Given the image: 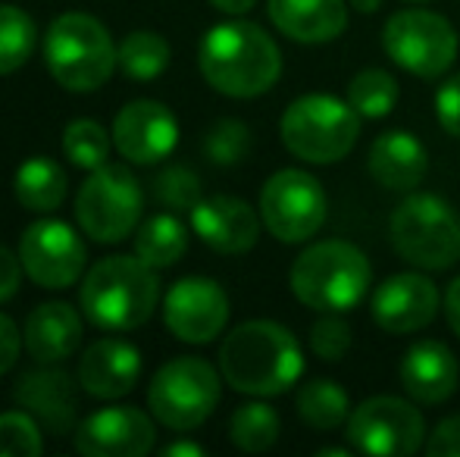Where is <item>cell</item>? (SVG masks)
<instances>
[{"mask_svg": "<svg viewBox=\"0 0 460 457\" xmlns=\"http://www.w3.org/2000/svg\"><path fill=\"white\" fill-rule=\"evenodd\" d=\"M219 373L200 357H176L154 373L147 408L164 426L185 433L207 420L219 404Z\"/></svg>", "mask_w": 460, "mask_h": 457, "instance_id": "cell-9", "label": "cell"}, {"mask_svg": "<svg viewBox=\"0 0 460 457\" xmlns=\"http://www.w3.org/2000/svg\"><path fill=\"white\" fill-rule=\"evenodd\" d=\"M251 132L242 119H219L204 135V154L217 166H235L248 157Z\"/></svg>", "mask_w": 460, "mask_h": 457, "instance_id": "cell-34", "label": "cell"}, {"mask_svg": "<svg viewBox=\"0 0 460 457\" xmlns=\"http://www.w3.org/2000/svg\"><path fill=\"white\" fill-rule=\"evenodd\" d=\"M141 185L126 166L103 163L92 170L75 195V220L92 242L116 244L141 223Z\"/></svg>", "mask_w": 460, "mask_h": 457, "instance_id": "cell-8", "label": "cell"}, {"mask_svg": "<svg viewBox=\"0 0 460 457\" xmlns=\"http://www.w3.org/2000/svg\"><path fill=\"white\" fill-rule=\"evenodd\" d=\"M345 435L364 454L411 457L426 439V420L407 398L376 395L351 410Z\"/></svg>", "mask_w": 460, "mask_h": 457, "instance_id": "cell-12", "label": "cell"}, {"mask_svg": "<svg viewBox=\"0 0 460 457\" xmlns=\"http://www.w3.org/2000/svg\"><path fill=\"white\" fill-rule=\"evenodd\" d=\"M191 229L207 248L219 254H244L257 244L261 235V220L254 207L242 198L213 195L200 198L191 207Z\"/></svg>", "mask_w": 460, "mask_h": 457, "instance_id": "cell-18", "label": "cell"}, {"mask_svg": "<svg viewBox=\"0 0 460 457\" xmlns=\"http://www.w3.org/2000/svg\"><path fill=\"white\" fill-rule=\"evenodd\" d=\"M373 320L392 336L420 332L436 320L438 313V288L423 273H398L388 276L373 292Z\"/></svg>", "mask_w": 460, "mask_h": 457, "instance_id": "cell-17", "label": "cell"}, {"mask_svg": "<svg viewBox=\"0 0 460 457\" xmlns=\"http://www.w3.org/2000/svg\"><path fill=\"white\" fill-rule=\"evenodd\" d=\"M358 13H376L382 6V0H348Z\"/></svg>", "mask_w": 460, "mask_h": 457, "instance_id": "cell-44", "label": "cell"}, {"mask_svg": "<svg viewBox=\"0 0 460 457\" xmlns=\"http://www.w3.org/2000/svg\"><path fill=\"white\" fill-rule=\"evenodd\" d=\"M297 417L316 433H332L351 417V398L332 379H310L297 391Z\"/></svg>", "mask_w": 460, "mask_h": 457, "instance_id": "cell-26", "label": "cell"}, {"mask_svg": "<svg viewBox=\"0 0 460 457\" xmlns=\"http://www.w3.org/2000/svg\"><path fill=\"white\" fill-rule=\"evenodd\" d=\"M41 452V423L29 410L0 414V457H38Z\"/></svg>", "mask_w": 460, "mask_h": 457, "instance_id": "cell-33", "label": "cell"}, {"mask_svg": "<svg viewBox=\"0 0 460 457\" xmlns=\"http://www.w3.org/2000/svg\"><path fill=\"white\" fill-rule=\"evenodd\" d=\"M16 201L31 214H50L66 201V172L50 157H29L13 176Z\"/></svg>", "mask_w": 460, "mask_h": 457, "instance_id": "cell-25", "label": "cell"}, {"mask_svg": "<svg viewBox=\"0 0 460 457\" xmlns=\"http://www.w3.org/2000/svg\"><path fill=\"white\" fill-rule=\"evenodd\" d=\"M426 452L432 457H460V417H448L432 429Z\"/></svg>", "mask_w": 460, "mask_h": 457, "instance_id": "cell-38", "label": "cell"}, {"mask_svg": "<svg viewBox=\"0 0 460 457\" xmlns=\"http://www.w3.org/2000/svg\"><path fill=\"white\" fill-rule=\"evenodd\" d=\"M329 214L320 179L304 170H279L261 191V220L270 235L285 244H301L323 229Z\"/></svg>", "mask_w": 460, "mask_h": 457, "instance_id": "cell-11", "label": "cell"}, {"mask_svg": "<svg viewBox=\"0 0 460 457\" xmlns=\"http://www.w3.org/2000/svg\"><path fill=\"white\" fill-rule=\"evenodd\" d=\"M388 235L398 257L420 269H448L460 260V216L438 195L407 198L392 214Z\"/></svg>", "mask_w": 460, "mask_h": 457, "instance_id": "cell-7", "label": "cell"}, {"mask_svg": "<svg viewBox=\"0 0 460 457\" xmlns=\"http://www.w3.org/2000/svg\"><path fill=\"white\" fill-rule=\"evenodd\" d=\"M382 48L404 73L420 79H438L457 57V31L432 10H401L388 16Z\"/></svg>", "mask_w": 460, "mask_h": 457, "instance_id": "cell-10", "label": "cell"}, {"mask_svg": "<svg viewBox=\"0 0 460 457\" xmlns=\"http://www.w3.org/2000/svg\"><path fill=\"white\" fill-rule=\"evenodd\" d=\"M200 73L207 85L229 98H257L282 75V54L276 41L254 22L232 19L200 38Z\"/></svg>", "mask_w": 460, "mask_h": 457, "instance_id": "cell-2", "label": "cell"}, {"mask_svg": "<svg viewBox=\"0 0 460 457\" xmlns=\"http://www.w3.org/2000/svg\"><path fill=\"white\" fill-rule=\"evenodd\" d=\"M401 385L420 404H442L448 401L460 385V364L448 345L442 342H417L407 347L401 360Z\"/></svg>", "mask_w": 460, "mask_h": 457, "instance_id": "cell-20", "label": "cell"}, {"mask_svg": "<svg viewBox=\"0 0 460 457\" xmlns=\"http://www.w3.org/2000/svg\"><path fill=\"white\" fill-rule=\"evenodd\" d=\"M401 98L398 79L385 69H364L348 85V104L354 107L364 119H382L394 110Z\"/></svg>", "mask_w": 460, "mask_h": 457, "instance_id": "cell-31", "label": "cell"}, {"mask_svg": "<svg viewBox=\"0 0 460 457\" xmlns=\"http://www.w3.org/2000/svg\"><path fill=\"white\" fill-rule=\"evenodd\" d=\"M44 63L69 92H97L119 66V48L88 13H63L44 35Z\"/></svg>", "mask_w": 460, "mask_h": 457, "instance_id": "cell-5", "label": "cell"}, {"mask_svg": "<svg viewBox=\"0 0 460 457\" xmlns=\"http://www.w3.org/2000/svg\"><path fill=\"white\" fill-rule=\"evenodd\" d=\"M282 145L307 163H339L360 138V113L332 94H304L291 101L279 122Z\"/></svg>", "mask_w": 460, "mask_h": 457, "instance_id": "cell-6", "label": "cell"}, {"mask_svg": "<svg viewBox=\"0 0 460 457\" xmlns=\"http://www.w3.org/2000/svg\"><path fill=\"white\" fill-rule=\"evenodd\" d=\"M223 379L242 395L273 398L288 391L304 373L301 342L273 320L235 326L219 347Z\"/></svg>", "mask_w": 460, "mask_h": 457, "instance_id": "cell-1", "label": "cell"}, {"mask_svg": "<svg viewBox=\"0 0 460 457\" xmlns=\"http://www.w3.org/2000/svg\"><path fill=\"white\" fill-rule=\"evenodd\" d=\"M279 429H282V423H279V414L270 408V404L248 401L232 414L229 439H232V445L242 448V452L257 454V452H267V448L276 445Z\"/></svg>", "mask_w": 460, "mask_h": 457, "instance_id": "cell-30", "label": "cell"}, {"mask_svg": "<svg viewBox=\"0 0 460 457\" xmlns=\"http://www.w3.org/2000/svg\"><path fill=\"white\" fill-rule=\"evenodd\" d=\"M154 442V420L138 408H103L75 426V448L85 457H145Z\"/></svg>", "mask_w": 460, "mask_h": 457, "instance_id": "cell-16", "label": "cell"}, {"mask_svg": "<svg viewBox=\"0 0 460 457\" xmlns=\"http://www.w3.org/2000/svg\"><path fill=\"white\" fill-rule=\"evenodd\" d=\"M351 454V448H323L320 457H348Z\"/></svg>", "mask_w": 460, "mask_h": 457, "instance_id": "cell-45", "label": "cell"}, {"mask_svg": "<svg viewBox=\"0 0 460 457\" xmlns=\"http://www.w3.org/2000/svg\"><path fill=\"white\" fill-rule=\"evenodd\" d=\"M411 4H426V0H411Z\"/></svg>", "mask_w": 460, "mask_h": 457, "instance_id": "cell-46", "label": "cell"}, {"mask_svg": "<svg viewBox=\"0 0 460 457\" xmlns=\"http://www.w3.org/2000/svg\"><path fill=\"white\" fill-rule=\"evenodd\" d=\"M82 311L103 332H128L147 323L160 301L157 269L135 257H103L82 282Z\"/></svg>", "mask_w": 460, "mask_h": 457, "instance_id": "cell-3", "label": "cell"}, {"mask_svg": "<svg viewBox=\"0 0 460 457\" xmlns=\"http://www.w3.org/2000/svg\"><path fill=\"white\" fill-rule=\"evenodd\" d=\"M179 122L160 101H132L113 119V145L128 163L151 166L176 151Z\"/></svg>", "mask_w": 460, "mask_h": 457, "instance_id": "cell-15", "label": "cell"}, {"mask_svg": "<svg viewBox=\"0 0 460 457\" xmlns=\"http://www.w3.org/2000/svg\"><path fill=\"white\" fill-rule=\"evenodd\" d=\"M38 44V25L25 10L0 4V75H10L29 63Z\"/></svg>", "mask_w": 460, "mask_h": 457, "instance_id": "cell-29", "label": "cell"}, {"mask_svg": "<svg viewBox=\"0 0 460 457\" xmlns=\"http://www.w3.org/2000/svg\"><path fill=\"white\" fill-rule=\"evenodd\" d=\"M188 250V232L176 214H157L135 235V254L154 269H166L182 260Z\"/></svg>", "mask_w": 460, "mask_h": 457, "instance_id": "cell-27", "label": "cell"}, {"mask_svg": "<svg viewBox=\"0 0 460 457\" xmlns=\"http://www.w3.org/2000/svg\"><path fill=\"white\" fill-rule=\"evenodd\" d=\"M267 10L276 29L301 44L335 41L348 29L345 0H270Z\"/></svg>", "mask_w": 460, "mask_h": 457, "instance_id": "cell-23", "label": "cell"}, {"mask_svg": "<svg viewBox=\"0 0 460 457\" xmlns=\"http://www.w3.org/2000/svg\"><path fill=\"white\" fill-rule=\"evenodd\" d=\"M436 116L448 135L460 138V75H451L436 92Z\"/></svg>", "mask_w": 460, "mask_h": 457, "instance_id": "cell-37", "label": "cell"}, {"mask_svg": "<svg viewBox=\"0 0 460 457\" xmlns=\"http://www.w3.org/2000/svg\"><path fill=\"white\" fill-rule=\"evenodd\" d=\"M63 154L69 163L79 170H97L110 157V135L103 132L101 122L94 119H75L63 132Z\"/></svg>", "mask_w": 460, "mask_h": 457, "instance_id": "cell-32", "label": "cell"}, {"mask_svg": "<svg viewBox=\"0 0 460 457\" xmlns=\"http://www.w3.org/2000/svg\"><path fill=\"white\" fill-rule=\"evenodd\" d=\"M141 354L126 338H101L85 351L79 364V385L94 398L113 401L138 385Z\"/></svg>", "mask_w": 460, "mask_h": 457, "instance_id": "cell-21", "label": "cell"}, {"mask_svg": "<svg viewBox=\"0 0 460 457\" xmlns=\"http://www.w3.org/2000/svg\"><path fill=\"white\" fill-rule=\"evenodd\" d=\"M219 13H229V16H244L248 10H254L257 0H210Z\"/></svg>", "mask_w": 460, "mask_h": 457, "instance_id": "cell-42", "label": "cell"}, {"mask_svg": "<svg viewBox=\"0 0 460 457\" xmlns=\"http://www.w3.org/2000/svg\"><path fill=\"white\" fill-rule=\"evenodd\" d=\"M164 320L179 342L207 345L229 323V298L219 282L204 279V276H188L166 292Z\"/></svg>", "mask_w": 460, "mask_h": 457, "instance_id": "cell-14", "label": "cell"}, {"mask_svg": "<svg viewBox=\"0 0 460 457\" xmlns=\"http://www.w3.org/2000/svg\"><path fill=\"white\" fill-rule=\"evenodd\" d=\"M204 448L194 445V442H172V445L164 448V457H200Z\"/></svg>", "mask_w": 460, "mask_h": 457, "instance_id": "cell-43", "label": "cell"}, {"mask_svg": "<svg viewBox=\"0 0 460 457\" xmlns=\"http://www.w3.org/2000/svg\"><path fill=\"white\" fill-rule=\"evenodd\" d=\"M445 317H448L451 332L460 338V276L448 286V292H445Z\"/></svg>", "mask_w": 460, "mask_h": 457, "instance_id": "cell-41", "label": "cell"}, {"mask_svg": "<svg viewBox=\"0 0 460 457\" xmlns=\"http://www.w3.org/2000/svg\"><path fill=\"white\" fill-rule=\"evenodd\" d=\"M310 351L320 360H341L348 351H351V326L345 323L335 313H326L323 320H316L314 330H310Z\"/></svg>", "mask_w": 460, "mask_h": 457, "instance_id": "cell-36", "label": "cell"}, {"mask_svg": "<svg viewBox=\"0 0 460 457\" xmlns=\"http://www.w3.org/2000/svg\"><path fill=\"white\" fill-rule=\"evenodd\" d=\"M22 273H25L22 260H19L10 248H4V244H0V304H4V301H10L13 294L19 292Z\"/></svg>", "mask_w": 460, "mask_h": 457, "instance_id": "cell-39", "label": "cell"}, {"mask_svg": "<svg viewBox=\"0 0 460 457\" xmlns=\"http://www.w3.org/2000/svg\"><path fill=\"white\" fill-rule=\"evenodd\" d=\"M154 195L172 214H179V210L191 214V207L200 201V179L188 166H170L154 179Z\"/></svg>", "mask_w": 460, "mask_h": 457, "instance_id": "cell-35", "label": "cell"}, {"mask_svg": "<svg viewBox=\"0 0 460 457\" xmlns=\"http://www.w3.org/2000/svg\"><path fill=\"white\" fill-rule=\"evenodd\" d=\"M19 330L16 323H13L6 313H0V376H4L6 370H13V364H16L19 357Z\"/></svg>", "mask_w": 460, "mask_h": 457, "instance_id": "cell-40", "label": "cell"}, {"mask_svg": "<svg viewBox=\"0 0 460 457\" xmlns=\"http://www.w3.org/2000/svg\"><path fill=\"white\" fill-rule=\"evenodd\" d=\"M82 345V317L63 301L38 304L25 320V347L38 364H63Z\"/></svg>", "mask_w": 460, "mask_h": 457, "instance_id": "cell-24", "label": "cell"}, {"mask_svg": "<svg viewBox=\"0 0 460 457\" xmlns=\"http://www.w3.org/2000/svg\"><path fill=\"white\" fill-rule=\"evenodd\" d=\"M170 41L164 35H157V31L138 29L128 31L119 41V66L135 82L160 79L166 73V66H170Z\"/></svg>", "mask_w": 460, "mask_h": 457, "instance_id": "cell-28", "label": "cell"}, {"mask_svg": "<svg viewBox=\"0 0 460 457\" xmlns=\"http://www.w3.org/2000/svg\"><path fill=\"white\" fill-rule=\"evenodd\" d=\"M13 395L50 435L75 433L79 395H75V382L63 370L25 373L16 389H13Z\"/></svg>", "mask_w": 460, "mask_h": 457, "instance_id": "cell-19", "label": "cell"}, {"mask_svg": "<svg viewBox=\"0 0 460 457\" xmlns=\"http://www.w3.org/2000/svg\"><path fill=\"white\" fill-rule=\"evenodd\" d=\"M19 260L35 286L69 288L85 273L88 250L69 223L38 220L19 238Z\"/></svg>", "mask_w": 460, "mask_h": 457, "instance_id": "cell-13", "label": "cell"}, {"mask_svg": "<svg viewBox=\"0 0 460 457\" xmlns=\"http://www.w3.org/2000/svg\"><path fill=\"white\" fill-rule=\"evenodd\" d=\"M291 292L301 304L320 313H348L364 301L373 282L367 254L351 242L310 244L291 263Z\"/></svg>", "mask_w": 460, "mask_h": 457, "instance_id": "cell-4", "label": "cell"}, {"mask_svg": "<svg viewBox=\"0 0 460 457\" xmlns=\"http://www.w3.org/2000/svg\"><path fill=\"white\" fill-rule=\"evenodd\" d=\"M369 176L388 191H411L426 179L429 170V154L417 135L404 128L382 132L369 147Z\"/></svg>", "mask_w": 460, "mask_h": 457, "instance_id": "cell-22", "label": "cell"}]
</instances>
